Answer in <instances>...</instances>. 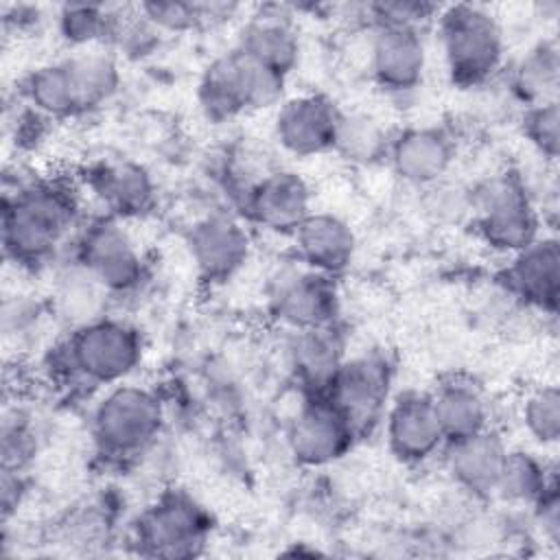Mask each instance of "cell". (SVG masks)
I'll return each instance as SVG.
<instances>
[{"mask_svg": "<svg viewBox=\"0 0 560 560\" xmlns=\"http://www.w3.org/2000/svg\"><path fill=\"white\" fill-rule=\"evenodd\" d=\"M81 228L79 186L63 177H39L4 192L2 247L22 267L48 262Z\"/></svg>", "mask_w": 560, "mask_h": 560, "instance_id": "obj_1", "label": "cell"}, {"mask_svg": "<svg viewBox=\"0 0 560 560\" xmlns=\"http://www.w3.org/2000/svg\"><path fill=\"white\" fill-rule=\"evenodd\" d=\"M142 357L140 330L122 317L103 315L70 330L52 352V368L59 376L83 385L114 387L138 370Z\"/></svg>", "mask_w": 560, "mask_h": 560, "instance_id": "obj_2", "label": "cell"}, {"mask_svg": "<svg viewBox=\"0 0 560 560\" xmlns=\"http://www.w3.org/2000/svg\"><path fill=\"white\" fill-rule=\"evenodd\" d=\"M438 42L446 74L457 88H481L505 63V35L499 18L483 4L440 7Z\"/></svg>", "mask_w": 560, "mask_h": 560, "instance_id": "obj_3", "label": "cell"}, {"mask_svg": "<svg viewBox=\"0 0 560 560\" xmlns=\"http://www.w3.org/2000/svg\"><path fill=\"white\" fill-rule=\"evenodd\" d=\"M470 219L486 247L512 256L540 236V210L525 179L514 173H497L470 190Z\"/></svg>", "mask_w": 560, "mask_h": 560, "instance_id": "obj_4", "label": "cell"}, {"mask_svg": "<svg viewBox=\"0 0 560 560\" xmlns=\"http://www.w3.org/2000/svg\"><path fill=\"white\" fill-rule=\"evenodd\" d=\"M284 83V77L234 46L206 66L197 85V101L210 120L223 122L280 105Z\"/></svg>", "mask_w": 560, "mask_h": 560, "instance_id": "obj_5", "label": "cell"}, {"mask_svg": "<svg viewBox=\"0 0 560 560\" xmlns=\"http://www.w3.org/2000/svg\"><path fill=\"white\" fill-rule=\"evenodd\" d=\"M164 402L155 389L133 383L107 387L92 411V438L101 455L131 459L162 433Z\"/></svg>", "mask_w": 560, "mask_h": 560, "instance_id": "obj_6", "label": "cell"}, {"mask_svg": "<svg viewBox=\"0 0 560 560\" xmlns=\"http://www.w3.org/2000/svg\"><path fill=\"white\" fill-rule=\"evenodd\" d=\"M210 512L184 490H166L142 510L133 525V538L144 556L190 558L208 542Z\"/></svg>", "mask_w": 560, "mask_h": 560, "instance_id": "obj_7", "label": "cell"}, {"mask_svg": "<svg viewBox=\"0 0 560 560\" xmlns=\"http://www.w3.org/2000/svg\"><path fill=\"white\" fill-rule=\"evenodd\" d=\"M74 262L90 271L112 298H122L144 282V260L129 232L114 217H96L74 234Z\"/></svg>", "mask_w": 560, "mask_h": 560, "instance_id": "obj_8", "label": "cell"}, {"mask_svg": "<svg viewBox=\"0 0 560 560\" xmlns=\"http://www.w3.org/2000/svg\"><path fill=\"white\" fill-rule=\"evenodd\" d=\"M394 365L381 350L346 357L332 376L326 398L346 416L354 433H372L385 418L392 400Z\"/></svg>", "mask_w": 560, "mask_h": 560, "instance_id": "obj_9", "label": "cell"}, {"mask_svg": "<svg viewBox=\"0 0 560 560\" xmlns=\"http://www.w3.org/2000/svg\"><path fill=\"white\" fill-rule=\"evenodd\" d=\"M332 280L302 262L278 271L267 291L271 317L289 332L337 322L339 295Z\"/></svg>", "mask_w": 560, "mask_h": 560, "instance_id": "obj_10", "label": "cell"}, {"mask_svg": "<svg viewBox=\"0 0 560 560\" xmlns=\"http://www.w3.org/2000/svg\"><path fill=\"white\" fill-rule=\"evenodd\" d=\"M357 440L352 424L326 396H304L287 433L293 459L306 468L339 462Z\"/></svg>", "mask_w": 560, "mask_h": 560, "instance_id": "obj_11", "label": "cell"}, {"mask_svg": "<svg viewBox=\"0 0 560 560\" xmlns=\"http://www.w3.org/2000/svg\"><path fill=\"white\" fill-rule=\"evenodd\" d=\"M243 214L271 234H287L313 212L308 182L291 168H267L238 199Z\"/></svg>", "mask_w": 560, "mask_h": 560, "instance_id": "obj_12", "label": "cell"}, {"mask_svg": "<svg viewBox=\"0 0 560 560\" xmlns=\"http://www.w3.org/2000/svg\"><path fill=\"white\" fill-rule=\"evenodd\" d=\"M341 109L322 92H304L280 101L273 116V138L295 158H313L335 149Z\"/></svg>", "mask_w": 560, "mask_h": 560, "instance_id": "obj_13", "label": "cell"}, {"mask_svg": "<svg viewBox=\"0 0 560 560\" xmlns=\"http://www.w3.org/2000/svg\"><path fill=\"white\" fill-rule=\"evenodd\" d=\"M383 427L392 455L402 464H424L446 444L431 392L407 389L392 396Z\"/></svg>", "mask_w": 560, "mask_h": 560, "instance_id": "obj_14", "label": "cell"}, {"mask_svg": "<svg viewBox=\"0 0 560 560\" xmlns=\"http://www.w3.org/2000/svg\"><path fill=\"white\" fill-rule=\"evenodd\" d=\"M429 52L420 28L372 26L370 70L376 85L389 94H409L422 85Z\"/></svg>", "mask_w": 560, "mask_h": 560, "instance_id": "obj_15", "label": "cell"}, {"mask_svg": "<svg viewBox=\"0 0 560 560\" xmlns=\"http://www.w3.org/2000/svg\"><path fill=\"white\" fill-rule=\"evenodd\" d=\"M503 289L521 304L556 315L560 295V249L558 238L540 234L521 252L508 256L499 276Z\"/></svg>", "mask_w": 560, "mask_h": 560, "instance_id": "obj_16", "label": "cell"}, {"mask_svg": "<svg viewBox=\"0 0 560 560\" xmlns=\"http://www.w3.org/2000/svg\"><path fill=\"white\" fill-rule=\"evenodd\" d=\"M83 186L105 208L107 217L136 219L155 203V182L151 173L125 158L98 160L83 171Z\"/></svg>", "mask_w": 560, "mask_h": 560, "instance_id": "obj_17", "label": "cell"}, {"mask_svg": "<svg viewBox=\"0 0 560 560\" xmlns=\"http://www.w3.org/2000/svg\"><path fill=\"white\" fill-rule=\"evenodd\" d=\"M385 160L402 182L431 188L451 171L455 162V140L438 125L407 127L392 136Z\"/></svg>", "mask_w": 560, "mask_h": 560, "instance_id": "obj_18", "label": "cell"}, {"mask_svg": "<svg viewBox=\"0 0 560 560\" xmlns=\"http://www.w3.org/2000/svg\"><path fill=\"white\" fill-rule=\"evenodd\" d=\"M188 254L197 273L208 282H225L249 258V234L230 214L212 212L188 232Z\"/></svg>", "mask_w": 560, "mask_h": 560, "instance_id": "obj_19", "label": "cell"}, {"mask_svg": "<svg viewBox=\"0 0 560 560\" xmlns=\"http://www.w3.org/2000/svg\"><path fill=\"white\" fill-rule=\"evenodd\" d=\"M293 18L291 7L262 4L245 22L236 46L287 79L300 61V35Z\"/></svg>", "mask_w": 560, "mask_h": 560, "instance_id": "obj_20", "label": "cell"}, {"mask_svg": "<svg viewBox=\"0 0 560 560\" xmlns=\"http://www.w3.org/2000/svg\"><path fill=\"white\" fill-rule=\"evenodd\" d=\"M298 262L324 276L343 273L357 254V234L352 225L335 212L313 210L293 232Z\"/></svg>", "mask_w": 560, "mask_h": 560, "instance_id": "obj_21", "label": "cell"}, {"mask_svg": "<svg viewBox=\"0 0 560 560\" xmlns=\"http://www.w3.org/2000/svg\"><path fill=\"white\" fill-rule=\"evenodd\" d=\"M442 451L446 470L457 488L477 499L494 497L508 444L492 427L470 438L446 442Z\"/></svg>", "mask_w": 560, "mask_h": 560, "instance_id": "obj_22", "label": "cell"}, {"mask_svg": "<svg viewBox=\"0 0 560 560\" xmlns=\"http://www.w3.org/2000/svg\"><path fill=\"white\" fill-rule=\"evenodd\" d=\"M343 348V332L337 322L291 332L289 365L304 396L326 394L332 376L346 359Z\"/></svg>", "mask_w": 560, "mask_h": 560, "instance_id": "obj_23", "label": "cell"}, {"mask_svg": "<svg viewBox=\"0 0 560 560\" xmlns=\"http://www.w3.org/2000/svg\"><path fill=\"white\" fill-rule=\"evenodd\" d=\"M431 398L446 442L470 438L492 427L490 400L472 378L451 376L431 392Z\"/></svg>", "mask_w": 560, "mask_h": 560, "instance_id": "obj_24", "label": "cell"}, {"mask_svg": "<svg viewBox=\"0 0 560 560\" xmlns=\"http://www.w3.org/2000/svg\"><path fill=\"white\" fill-rule=\"evenodd\" d=\"M510 88L512 94L525 105H540L549 101H558V83H560V50L558 42L540 39L534 44L510 70Z\"/></svg>", "mask_w": 560, "mask_h": 560, "instance_id": "obj_25", "label": "cell"}, {"mask_svg": "<svg viewBox=\"0 0 560 560\" xmlns=\"http://www.w3.org/2000/svg\"><path fill=\"white\" fill-rule=\"evenodd\" d=\"M553 483H558L556 472L545 459L525 448H508L494 497L516 505H534Z\"/></svg>", "mask_w": 560, "mask_h": 560, "instance_id": "obj_26", "label": "cell"}, {"mask_svg": "<svg viewBox=\"0 0 560 560\" xmlns=\"http://www.w3.org/2000/svg\"><path fill=\"white\" fill-rule=\"evenodd\" d=\"M238 7L223 2H184V0H153L138 4L140 15L158 33H186L208 24L223 22Z\"/></svg>", "mask_w": 560, "mask_h": 560, "instance_id": "obj_27", "label": "cell"}, {"mask_svg": "<svg viewBox=\"0 0 560 560\" xmlns=\"http://www.w3.org/2000/svg\"><path fill=\"white\" fill-rule=\"evenodd\" d=\"M120 13L105 4H63L57 11V31L77 50L114 39Z\"/></svg>", "mask_w": 560, "mask_h": 560, "instance_id": "obj_28", "label": "cell"}, {"mask_svg": "<svg viewBox=\"0 0 560 560\" xmlns=\"http://www.w3.org/2000/svg\"><path fill=\"white\" fill-rule=\"evenodd\" d=\"M109 298L112 295L103 289V284L77 262L61 278L57 289L59 313L72 324V328L107 315L105 306Z\"/></svg>", "mask_w": 560, "mask_h": 560, "instance_id": "obj_29", "label": "cell"}, {"mask_svg": "<svg viewBox=\"0 0 560 560\" xmlns=\"http://www.w3.org/2000/svg\"><path fill=\"white\" fill-rule=\"evenodd\" d=\"M392 136L370 114H341L335 153L352 164H374L387 158Z\"/></svg>", "mask_w": 560, "mask_h": 560, "instance_id": "obj_30", "label": "cell"}, {"mask_svg": "<svg viewBox=\"0 0 560 560\" xmlns=\"http://www.w3.org/2000/svg\"><path fill=\"white\" fill-rule=\"evenodd\" d=\"M521 422L540 446H553L560 438V392L556 385H538L521 405Z\"/></svg>", "mask_w": 560, "mask_h": 560, "instance_id": "obj_31", "label": "cell"}, {"mask_svg": "<svg viewBox=\"0 0 560 560\" xmlns=\"http://www.w3.org/2000/svg\"><path fill=\"white\" fill-rule=\"evenodd\" d=\"M523 136L545 158L556 160L560 151V107L558 101L525 107L521 118Z\"/></svg>", "mask_w": 560, "mask_h": 560, "instance_id": "obj_32", "label": "cell"}, {"mask_svg": "<svg viewBox=\"0 0 560 560\" xmlns=\"http://www.w3.org/2000/svg\"><path fill=\"white\" fill-rule=\"evenodd\" d=\"M368 22L372 26L389 24V26H409L424 28L429 22H435L440 13V4L422 2V0H392V2H372L363 7Z\"/></svg>", "mask_w": 560, "mask_h": 560, "instance_id": "obj_33", "label": "cell"}]
</instances>
